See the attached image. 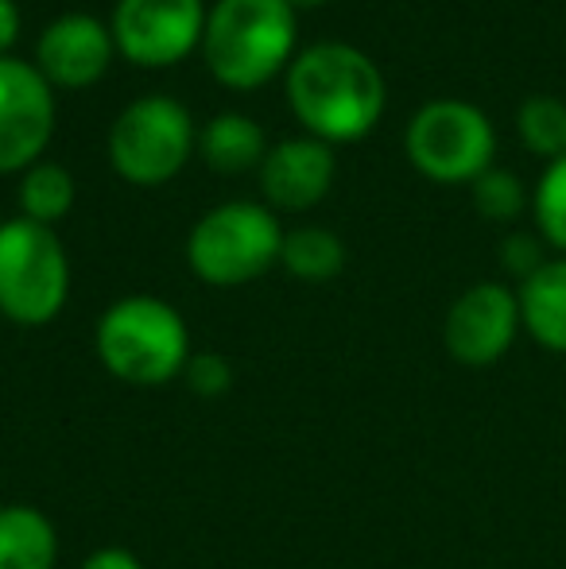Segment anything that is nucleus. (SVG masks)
I'll return each mask as SVG.
<instances>
[{
	"mask_svg": "<svg viewBox=\"0 0 566 569\" xmlns=\"http://www.w3.org/2000/svg\"><path fill=\"white\" fill-rule=\"evenodd\" d=\"M520 318L532 341L552 352H566V256L547 260L520 283Z\"/></svg>",
	"mask_w": 566,
	"mask_h": 569,
	"instance_id": "ddd939ff",
	"label": "nucleus"
},
{
	"mask_svg": "<svg viewBox=\"0 0 566 569\" xmlns=\"http://www.w3.org/2000/svg\"><path fill=\"white\" fill-rule=\"evenodd\" d=\"M287 4H291L295 12H299V8H318V4H326V0H287Z\"/></svg>",
	"mask_w": 566,
	"mask_h": 569,
	"instance_id": "393cba45",
	"label": "nucleus"
},
{
	"mask_svg": "<svg viewBox=\"0 0 566 569\" xmlns=\"http://www.w3.org/2000/svg\"><path fill=\"white\" fill-rule=\"evenodd\" d=\"M404 148L408 159L424 179L443 182V187H458V182H474L493 167V151H497V132H493L489 117L469 101H427L416 117L408 120L404 132Z\"/></svg>",
	"mask_w": 566,
	"mask_h": 569,
	"instance_id": "0eeeda50",
	"label": "nucleus"
},
{
	"mask_svg": "<svg viewBox=\"0 0 566 569\" xmlns=\"http://www.w3.org/2000/svg\"><path fill=\"white\" fill-rule=\"evenodd\" d=\"M500 263H505L513 276H520V283L528 276H536L539 268H544V252H539V240L528 237V232H516V237L505 240V248H500Z\"/></svg>",
	"mask_w": 566,
	"mask_h": 569,
	"instance_id": "4be33fe9",
	"label": "nucleus"
},
{
	"mask_svg": "<svg viewBox=\"0 0 566 569\" xmlns=\"http://www.w3.org/2000/svg\"><path fill=\"white\" fill-rule=\"evenodd\" d=\"M59 535L54 523L31 503L0 508V569H54Z\"/></svg>",
	"mask_w": 566,
	"mask_h": 569,
	"instance_id": "2eb2a0df",
	"label": "nucleus"
},
{
	"mask_svg": "<svg viewBox=\"0 0 566 569\" xmlns=\"http://www.w3.org/2000/svg\"><path fill=\"white\" fill-rule=\"evenodd\" d=\"M287 106L307 136L330 143H354L369 136L385 117V74L354 43L322 39L302 47L284 74Z\"/></svg>",
	"mask_w": 566,
	"mask_h": 569,
	"instance_id": "f257e3e1",
	"label": "nucleus"
},
{
	"mask_svg": "<svg viewBox=\"0 0 566 569\" xmlns=\"http://www.w3.org/2000/svg\"><path fill=\"white\" fill-rule=\"evenodd\" d=\"M109 167L132 187H163L198 151L195 117L167 93H148L125 106L109 128Z\"/></svg>",
	"mask_w": 566,
	"mask_h": 569,
	"instance_id": "423d86ee",
	"label": "nucleus"
},
{
	"mask_svg": "<svg viewBox=\"0 0 566 569\" xmlns=\"http://www.w3.org/2000/svg\"><path fill=\"white\" fill-rule=\"evenodd\" d=\"M182 380L195 396L218 399L234 388V365H229L221 352H190L187 368H182Z\"/></svg>",
	"mask_w": 566,
	"mask_h": 569,
	"instance_id": "412c9836",
	"label": "nucleus"
},
{
	"mask_svg": "<svg viewBox=\"0 0 566 569\" xmlns=\"http://www.w3.org/2000/svg\"><path fill=\"white\" fill-rule=\"evenodd\" d=\"M54 90L16 54L0 59V174H23L39 163L54 136Z\"/></svg>",
	"mask_w": 566,
	"mask_h": 569,
	"instance_id": "1a4fd4ad",
	"label": "nucleus"
},
{
	"mask_svg": "<svg viewBox=\"0 0 566 569\" xmlns=\"http://www.w3.org/2000/svg\"><path fill=\"white\" fill-rule=\"evenodd\" d=\"M516 128H520V140L528 143V151H536V156H566V101L536 93L520 106Z\"/></svg>",
	"mask_w": 566,
	"mask_h": 569,
	"instance_id": "a211bd4d",
	"label": "nucleus"
},
{
	"mask_svg": "<svg viewBox=\"0 0 566 569\" xmlns=\"http://www.w3.org/2000/svg\"><path fill=\"white\" fill-rule=\"evenodd\" d=\"M78 569H143L140 558L132 555V550H121V547H101L93 550L90 558H86Z\"/></svg>",
	"mask_w": 566,
	"mask_h": 569,
	"instance_id": "5701e85b",
	"label": "nucleus"
},
{
	"mask_svg": "<svg viewBox=\"0 0 566 569\" xmlns=\"http://www.w3.org/2000/svg\"><path fill=\"white\" fill-rule=\"evenodd\" d=\"M532 213L547 244L566 252V156L552 159V167L544 171L536 198H532Z\"/></svg>",
	"mask_w": 566,
	"mask_h": 569,
	"instance_id": "6ab92c4d",
	"label": "nucleus"
},
{
	"mask_svg": "<svg viewBox=\"0 0 566 569\" xmlns=\"http://www.w3.org/2000/svg\"><path fill=\"white\" fill-rule=\"evenodd\" d=\"M113 59V28L90 12L54 16L36 39V70L51 90H86L106 78Z\"/></svg>",
	"mask_w": 566,
	"mask_h": 569,
	"instance_id": "9b49d317",
	"label": "nucleus"
},
{
	"mask_svg": "<svg viewBox=\"0 0 566 569\" xmlns=\"http://www.w3.org/2000/svg\"><path fill=\"white\" fill-rule=\"evenodd\" d=\"M284 229L260 202H226L198 218L187 237V263L210 287H245L280 263Z\"/></svg>",
	"mask_w": 566,
	"mask_h": 569,
	"instance_id": "39448f33",
	"label": "nucleus"
},
{
	"mask_svg": "<svg viewBox=\"0 0 566 569\" xmlns=\"http://www.w3.org/2000/svg\"><path fill=\"white\" fill-rule=\"evenodd\" d=\"M280 263L287 276L307 279V283H326L346 268V244H341L338 232L322 226H302L284 232Z\"/></svg>",
	"mask_w": 566,
	"mask_h": 569,
	"instance_id": "dca6fc26",
	"label": "nucleus"
},
{
	"mask_svg": "<svg viewBox=\"0 0 566 569\" xmlns=\"http://www.w3.org/2000/svg\"><path fill=\"white\" fill-rule=\"evenodd\" d=\"M98 357L109 376L132 388H163L182 376L190 360V330L171 302L156 295H129L117 299L101 315Z\"/></svg>",
	"mask_w": 566,
	"mask_h": 569,
	"instance_id": "7ed1b4c3",
	"label": "nucleus"
},
{
	"mask_svg": "<svg viewBox=\"0 0 566 569\" xmlns=\"http://www.w3.org/2000/svg\"><path fill=\"white\" fill-rule=\"evenodd\" d=\"M198 156L206 167L221 174H241L265 163L268 136L265 128L245 113H221L198 128Z\"/></svg>",
	"mask_w": 566,
	"mask_h": 569,
	"instance_id": "4468645a",
	"label": "nucleus"
},
{
	"mask_svg": "<svg viewBox=\"0 0 566 569\" xmlns=\"http://www.w3.org/2000/svg\"><path fill=\"white\" fill-rule=\"evenodd\" d=\"M520 326V295L505 283H474L446 310L443 341L458 365L485 368L513 349Z\"/></svg>",
	"mask_w": 566,
	"mask_h": 569,
	"instance_id": "9d476101",
	"label": "nucleus"
},
{
	"mask_svg": "<svg viewBox=\"0 0 566 569\" xmlns=\"http://www.w3.org/2000/svg\"><path fill=\"white\" fill-rule=\"evenodd\" d=\"M334 174H338V156L330 143L315 136H291L268 148L260 163V194L268 210L302 213L330 194Z\"/></svg>",
	"mask_w": 566,
	"mask_h": 569,
	"instance_id": "f8f14e48",
	"label": "nucleus"
},
{
	"mask_svg": "<svg viewBox=\"0 0 566 569\" xmlns=\"http://www.w3.org/2000/svg\"><path fill=\"white\" fill-rule=\"evenodd\" d=\"M16 198H20V218L39 221V226L51 229L54 221H62L75 210V198H78L75 174L59 163H36L20 174Z\"/></svg>",
	"mask_w": 566,
	"mask_h": 569,
	"instance_id": "f3484780",
	"label": "nucleus"
},
{
	"mask_svg": "<svg viewBox=\"0 0 566 569\" xmlns=\"http://www.w3.org/2000/svg\"><path fill=\"white\" fill-rule=\"evenodd\" d=\"M206 16L210 8L202 0H117L109 28L121 59L143 70H167L202 51Z\"/></svg>",
	"mask_w": 566,
	"mask_h": 569,
	"instance_id": "6e6552de",
	"label": "nucleus"
},
{
	"mask_svg": "<svg viewBox=\"0 0 566 569\" xmlns=\"http://www.w3.org/2000/svg\"><path fill=\"white\" fill-rule=\"evenodd\" d=\"M20 39V8L16 0H0V59H8Z\"/></svg>",
	"mask_w": 566,
	"mask_h": 569,
	"instance_id": "b1692460",
	"label": "nucleus"
},
{
	"mask_svg": "<svg viewBox=\"0 0 566 569\" xmlns=\"http://www.w3.org/2000/svg\"><path fill=\"white\" fill-rule=\"evenodd\" d=\"M70 299V260L54 229L28 218L0 221V315L16 326H47Z\"/></svg>",
	"mask_w": 566,
	"mask_h": 569,
	"instance_id": "20e7f679",
	"label": "nucleus"
},
{
	"mask_svg": "<svg viewBox=\"0 0 566 569\" xmlns=\"http://www.w3.org/2000/svg\"><path fill=\"white\" fill-rule=\"evenodd\" d=\"M299 54V23L287 0H218L206 16L202 59L226 90H265Z\"/></svg>",
	"mask_w": 566,
	"mask_h": 569,
	"instance_id": "f03ea898",
	"label": "nucleus"
},
{
	"mask_svg": "<svg viewBox=\"0 0 566 569\" xmlns=\"http://www.w3.org/2000/svg\"><path fill=\"white\" fill-rule=\"evenodd\" d=\"M474 206L481 218L489 221H513L520 218L524 202H528V194H524L520 179H516L513 171H500V167H489L485 174H477L474 182Z\"/></svg>",
	"mask_w": 566,
	"mask_h": 569,
	"instance_id": "aec40b11",
	"label": "nucleus"
}]
</instances>
